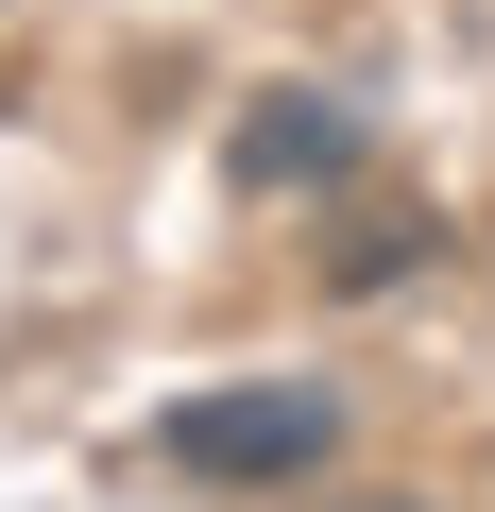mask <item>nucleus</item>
Instances as JSON below:
<instances>
[{"instance_id":"nucleus-1","label":"nucleus","mask_w":495,"mask_h":512,"mask_svg":"<svg viewBox=\"0 0 495 512\" xmlns=\"http://www.w3.org/2000/svg\"><path fill=\"white\" fill-rule=\"evenodd\" d=\"M154 461H171V478H222V495H291V478H325V461H342V393H325V376L188 393V410L154 427Z\"/></svg>"},{"instance_id":"nucleus-2","label":"nucleus","mask_w":495,"mask_h":512,"mask_svg":"<svg viewBox=\"0 0 495 512\" xmlns=\"http://www.w3.org/2000/svg\"><path fill=\"white\" fill-rule=\"evenodd\" d=\"M444 256V222L427 205H393V188H359L342 205V239H325V291H393V274H427Z\"/></svg>"},{"instance_id":"nucleus-3","label":"nucleus","mask_w":495,"mask_h":512,"mask_svg":"<svg viewBox=\"0 0 495 512\" xmlns=\"http://www.w3.org/2000/svg\"><path fill=\"white\" fill-rule=\"evenodd\" d=\"M325 188V171H359V120L342 103H257V120H239V188Z\"/></svg>"},{"instance_id":"nucleus-4","label":"nucleus","mask_w":495,"mask_h":512,"mask_svg":"<svg viewBox=\"0 0 495 512\" xmlns=\"http://www.w3.org/2000/svg\"><path fill=\"white\" fill-rule=\"evenodd\" d=\"M308 512H427V495H308Z\"/></svg>"}]
</instances>
